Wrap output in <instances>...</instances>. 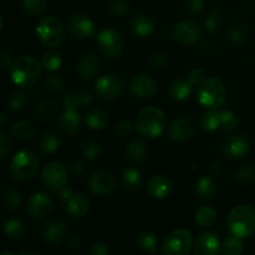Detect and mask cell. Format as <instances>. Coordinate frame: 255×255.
<instances>
[{
	"mask_svg": "<svg viewBox=\"0 0 255 255\" xmlns=\"http://www.w3.org/2000/svg\"><path fill=\"white\" fill-rule=\"evenodd\" d=\"M41 75L40 62L31 55L19 56L10 67V77L12 82L20 87L32 86Z\"/></svg>",
	"mask_w": 255,
	"mask_h": 255,
	"instance_id": "1",
	"label": "cell"
},
{
	"mask_svg": "<svg viewBox=\"0 0 255 255\" xmlns=\"http://www.w3.org/2000/svg\"><path fill=\"white\" fill-rule=\"evenodd\" d=\"M167 119L164 112L158 107H146L138 114L136 120V128L147 138H157L164 131Z\"/></svg>",
	"mask_w": 255,
	"mask_h": 255,
	"instance_id": "2",
	"label": "cell"
},
{
	"mask_svg": "<svg viewBox=\"0 0 255 255\" xmlns=\"http://www.w3.org/2000/svg\"><path fill=\"white\" fill-rule=\"evenodd\" d=\"M228 229L238 238H248L255 232V212L249 206H237L227 219Z\"/></svg>",
	"mask_w": 255,
	"mask_h": 255,
	"instance_id": "3",
	"label": "cell"
},
{
	"mask_svg": "<svg viewBox=\"0 0 255 255\" xmlns=\"http://www.w3.org/2000/svg\"><path fill=\"white\" fill-rule=\"evenodd\" d=\"M39 172V159L31 151L22 149L11 159L10 173L16 182H30Z\"/></svg>",
	"mask_w": 255,
	"mask_h": 255,
	"instance_id": "4",
	"label": "cell"
},
{
	"mask_svg": "<svg viewBox=\"0 0 255 255\" xmlns=\"http://www.w3.org/2000/svg\"><path fill=\"white\" fill-rule=\"evenodd\" d=\"M227 90L223 81L218 77H208L199 85L198 101L202 106L209 109H218L224 104Z\"/></svg>",
	"mask_w": 255,
	"mask_h": 255,
	"instance_id": "5",
	"label": "cell"
},
{
	"mask_svg": "<svg viewBox=\"0 0 255 255\" xmlns=\"http://www.w3.org/2000/svg\"><path fill=\"white\" fill-rule=\"evenodd\" d=\"M36 32L42 44L47 47H59L65 39L64 25L57 17L45 16L39 21Z\"/></svg>",
	"mask_w": 255,
	"mask_h": 255,
	"instance_id": "6",
	"label": "cell"
},
{
	"mask_svg": "<svg viewBox=\"0 0 255 255\" xmlns=\"http://www.w3.org/2000/svg\"><path fill=\"white\" fill-rule=\"evenodd\" d=\"M192 234L187 229H176L171 232L162 244V252L166 255H186L191 252Z\"/></svg>",
	"mask_w": 255,
	"mask_h": 255,
	"instance_id": "7",
	"label": "cell"
},
{
	"mask_svg": "<svg viewBox=\"0 0 255 255\" xmlns=\"http://www.w3.org/2000/svg\"><path fill=\"white\" fill-rule=\"evenodd\" d=\"M41 179L45 188L59 192L60 189L66 187L67 179H69L66 167L61 162H49L42 169Z\"/></svg>",
	"mask_w": 255,
	"mask_h": 255,
	"instance_id": "8",
	"label": "cell"
},
{
	"mask_svg": "<svg viewBox=\"0 0 255 255\" xmlns=\"http://www.w3.org/2000/svg\"><path fill=\"white\" fill-rule=\"evenodd\" d=\"M96 41L99 44L100 50L106 55L107 57L120 56L124 50V39L122 35L115 29H104L97 34Z\"/></svg>",
	"mask_w": 255,
	"mask_h": 255,
	"instance_id": "9",
	"label": "cell"
},
{
	"mask_svg": "<svg viewBox=\"0 0 255 255\" xmlns=\"http://www.w3.org/2000/svg\"><path fill=\"white\" fill-rule=\"evenodd\" d=\"M124 82L117 75L107 74L97 79L95 84V90L97 95L104 100H114L122 92Z\"/></svg>",
	"mask_w": 255,
	"mask_h": 255,
	"instance_id": "10",
	"label": "cell"
},
{
	"mask_svg": "<svg viewBox=\"0 0 255 255\" xmlns=\"http://www.w3.org/2000/svg\"><path fill=\"white\" fill-rule=\"evenodd\" d=\"M251 149L249 141L243 136L227 137L221 144L222 153L232 159L243 158Z\"/></svg>",
	"mask_w": 255,
	"mask_h": 255,
	"instance_id": "11",
	"label": "cell"
},
{
	"mask_svg": "<svg viewBox=\"0 0 255 255\" xmlns=\"http://www.w3.org/2000/svg\"><path fill=\"white\" fill-rule=\"evenodd\" d=\"M54 208V201L46 193H35L27 202V213L35 219L49 216Z\"/></svg>",
	"mask_w": 255,
	"mask_h": 255,
	"instance_id": "12",
	"label": "cell"
},
{
	"mask_svg": "<svg viewBox=\"0 0 255 255\" xmlns=\"http://www.w3.org/2000/svg\"><path fill=\"white\" fill-rule=\"evenodd\" d=\"M129 87L134 96L139 97V99H151L157 91L156 81L146 74L134 75L129 82Z\"/></svg>",
	"mask_w": 255,
	"mask_h": 255,
	"instance_id": "13",
	"label": "cell"
},
{
	"mask_svg": "<svg viewBox=\"0 0 255 255\" xmlns=\"http://www.w3.org/2000/svg\"><path fill=\"white\" fill-rule=\"evenodd\" d=\"M69 30L76 39L86 40L95 34V24L87 15L77 14L70 19Z\"/></svg>",
	"mask_w": 255,
	"mask_h": 255,
	"instance_id": "14",
	"label": "cell"
},
{
	"mask_svg": "<svg viewBox=\"0 0 255 255\" xmlns=\"http://www.w3.org/2000/svg\"><path fill=\"white\" fill-rule=\"evenodd\" d=\"M89 187L97 196H106L110 194L116 187V181L114 176L109 172L99 171L95 172L89 179Z\"/></svg>",
	"mask_w": 255,
	"mask_h": 255,
	"instance_id": "15",
	"label": "cell"
},
{
	"mask_svg": "<svg viewBox=\"0 0 255 255\" xmlns=\"http://www.w3.org/2000/svg\"><path fill=\"white\" fill-rule=\"evenodd\" d=\"M66 232V223L62 219L51 218L45 223L44 228H42V237L46 243L51 244V246H59L64 241Z\"/></svg>",
	"mask_w": 255,
	"mask_h": 255,
	"instance_id": "16",
	"label": "cell"
},
{
	"mask_svg": "<svg viewBox=\"0 0 255 255\" xmlns=\"http://www.w3.org/2000/svg\"><path fill=\"white\" fill-rule=\"evenodd\" d=\"M173 36L183 45L196 44L201 37V29L192 21H181L174 26Z\"/></svg>",
	"mask_w": 255,
	"mask_h": 255,
	"instance_id": "17",
	"label": "cell"
},
{
	"mask_svg": "<svg viewBox=\"0 0 255 255\" xmlns=\"http://www.w3.org/2000/svg\"><path fill=\"white\" fill-rule=\"evenodd\" d=\"M101 70V61L94 54H86L80 57L76 62V71L82 79H92L97 76Z\"/></svg>",
	"mask_w": 255,
	"mask_h": 255,
	"instance_id": "18",
	"label": "cell"
},
{
	"mask_svg": "<svg viewBox=\"0 0 255 255\" xmlns=\"http://www.w3.org/2000/svg\"><path fill=\"white\" fill-rule=\"evenodd\" d=\"M194 133V126L188 119H177L171 122L168 134L177 142H184L191 138Z\"/></svg>",
	"mask_w": 255,
	"mask_h": 255,
	"instance_id": "19",
	"label": "cell"
},
{
	"mask_svg": "<svg viewBox=\"0 0 255 255\" xmlns=\"http://www.w3.org/2000/svg\"><path fill=\"white\" fill-rule=\"evenodd\" d=\"M221 252V244L213 233H203L194 243V253L197 255H217Z\"/></svg>",
	"mask_w": 255,
	"mask_h": 255,
	"instance_id": "20",
	"label": "cell"
},
{
	"mask_svg": "<svg viewBox=\"0 0 255 255\" xmlns=\"http://www.w3.org/2000/svg\"><path fill=\"white\" fill-rule=\"evenodd\" d=\"M148 192L153 198L164 199L172 191V181L163 174H156L148 182Z\"/></svg>",
	"mask_w": 255,
	"mask_h": 255,
	"instance_id": "21",
	"label": "cell"
},
{
	"mask_svg": "<svg viewBox=\"0 0 255 255\" xmlns=\"http://www.w3.org/2000/svg\"><path fill=\"white\" fill-rule=\"evenodd\" d=\"M80 125H81V119L76 110L65 109V112L59 119L60 129L67 136H74L80 129Z\"/></svg>",
	"mask_w": 255,
	"mask_h": 255,
	"instance_id": "22",
	"label": "cell"
},
{
	"mask_svg": "<svg viewBox=\"0 0 255 255\" xmlns=\"http://www.w3.org/2000/svg\"><path fill=\"white\" fill-rule=\"evenodd\" d=\"M66 209L69 214L75 218H82L90 211V201L85 194L74 193L71 198L66 202Z\"/></svg>",
	"mask_w": 255,
	"mask_h": 255,
	"instance_id": "23",
	"label": "cell"
},
{
	"mask_svg": "<svg viewBox=\"0 0 255 255\" xmlns=\"http://www.w3.org/2000/svg\"><path fill=\"white\" fill-rule=\"evenodd\" d=\"M92 96L86 90H75L65 96L64 106L65 109L77 110L79 107H85L91 104Z\"/></svg>",
	"mask_w": 255,
	"mask_h": 255,
	"instance_id": "24",
	"label": "cell"
},
{
	"mask_svg": "<svg viewBox=\"0 0 255 255\" xmlns=\"http://www.w3.org/2000/svg\"><path fill=\"white\" fill-rule=\"evenodd\" d=\"M57 111V104L51 97L42 99L35 109V117L40 122H47L54 119Z\"/></svg>",
	"mask_w": 255,
	"mask_h": 255,
	"instance_id": "25",
	"label": "cell"
},
{
	"mask_svg": "<svg viewBox=\"0 0 255 255\" xmlns=\"http://www.w3.org/2000/svg\"><path fill=\"white\" fill-rule=\"evenodd\" d=\"M60 144H61V139L57 136V133L52 131L44 132L37 139V147L45 154L55 153L60 148Z\"/></svg>",
	"mask_w": 255,
	"mask_h": 255,
	"instance_id": "26",
	"label": "cell"
},
{
	"mask_svg": "<svg viewBox=\"0 0 255 255\" xmlns=\"http://www.w3.org/2000/svg\"><path fill=\"white\" fill-rule=\"evenodd\" d=\"M154 21L146 15H138L131 21V29L136 35L146 37L154 31Z\"/></svg>",
	"mask_w": 255,
	"mask_h": 255,
	"instance_id": "27",
	"label": "cell"
},
{
	"mask_svg": "<svg viewBox=\"0 0 255 255\" xmlns=\"http://www.w3.org/2000/svg\"><path fill=\"white\" fill-rule=\"evenodd\" d=\"M86 124L92 129H102L109 125V115L105 110L94 107L86 114Z\"/></svg>",
	"mask_w": 255,
	"mask_h": 255,
	"instance_id": "28",
	"label": "cell"
},
{
	"mask_svg": "<svg viewBox=\"0 0 255 255\" xmlns=\"http://www.w3.org/2000/svg\"><path fill=\"white\" fill-rule=\"evenodd\" d=\"M192 94V84L188 80L177 79L169 86V95L177 101L187 100Z\"/></svg>",
	"mask_w": 255,
	"mask_h": 255,
	"instance_id": "29",
	"label": "cell"
},
{
	"mask_svg": "<svg viewBox=\"0 0 255 255\" xmlns=\"http://www.w3.org/2000/svg\"><path fill=\"white\" fill-rule=\"evenodd\" d=\"M11 134L19 141H29L35 134V126L30 121L20 120L12 124Z\"/></svg>",
	"mask_w": 255,
	"mask_h": 255,
	"instance_id": "30",
	"label": "cell"
},
{
	"mask_svg": "<svg viewBox=\"0 0 255 255\" xmlns=\"http://www.w3.org/2000/svg\"><path fill=\"white\" fill-rule=\"evenodd\" d=\"M127 157L133 163H142L148 157V149L146 144L141 141H133L127 146Z\"/></svg>",
	"mask_w": 255,
	"mask_h": 255,
	"instance_id": "31",
	"label": "cell"
},
{
	"mask_svg": "<svg viewBox=\"0 0 255 255\" xmlns=\"http://www.w3.org/2000/svg\"><path fill=\"white\" fill-rule=\"evenodd\" d=\"M4 233L11 241H20L26 236V227L19 219H9L4 223Z\"/></svg>",
	"mask_w": 255,
	"mask_h": 255,
	"instance_id": "32",
	"label": "cell"
},
{
	"mask_svg": "<svg viewBox=\"0 0 255 255\" xmlns=\"http://www.w3.org/2000/svg\"><path fill=\"white\" fill-rule=\"evenodd\" d=\"M196 192L201 198L211 199L213 198L217 192L216 182L211 177H202L196 184Z\"/></svg>",
	"mask_w": 255,
	"mask_h": 255,
	"instance_id": "33",
	"label": "cell"
},
{
	"mask_svg": "<svg viewBox=\"0 0 255 255\" xmlns=\"http://www.w3.org/2000/svg\"><path fill=\"white\" fill-rule=\"evenodd\" d=\"M122 183L129 191H136L141 187L142 177L141 172L132 167H127L125 168L124 173H122Z\"/></svg>",
	"mask_w": 255,
	"mask_h": 255,
	"instance_id": "34",
	"label": "cell"
},
{
	"mask_svg": "<svg viewBox=\"0 0 255 255\" xmlns=\"http://www.w3.org/2000/svg\"><path fill=\"white\" fill-rule=\"evenodd\" d=\"M137 246L141 248L144 253L153 254L157 253L158 251V242L154 234L149 233V232H142L137 237Z\"/></svg>",
	"mask_w": 255,
	"mask_h": 255,
	"instance_id": "35",
	"label": "cell"
},
{
	"mask_svg": "<svg viewBox=\"0 0 255 255\" xmlns=\"http://www.w3.org/2000/svg\"><path fill=\"white\" fill-rule=\"evenodd\" d=\"M217 221V212L211 207H202L196 212V223L202 228L213 226Z\"/></svg>",
	"mask_w": 255,
	"mask_h": 255,
	"instance_id": "36",
	"label": "cell"
},
{
	"mask_svg": "<svg viewBox=\"0 0 255 255\" xmlns=\"http://www.w3.org/2000/svg\"><path fill=\"white\" fill-rule=\"evenodd\" d=\"M22 204V193L17 188H9L4 193V206L7 211H15Z\"/></svg>",
	"mask_w": 255,
	"mask_h": 255,
	"instance_id": "37",
	"label": "cell"
},
{
	"mask_svg": "<svg viewBox=\"0 0 255 255\" xmlns=\"http://www.w3.org/2000/svg\"><path fill=\"white\" fill-rule=\"evenodd\" d=\"M222 252L227 255H239L244 252V244L238 237H228L222 244Z\"/></svg>",
	"mask_w": 255,
	"mask_h": 255,
	"instance_id": "38",
	"label": "cell"
},
{
	"mask_svg": "<svg viewBox=\"0 0 255 255\" xmlns=\"http://www.w3.org/2000/svg\"><path fill=\"white\" fill-rule=\"evenodd\" d=\"M202 128L207 132H213L221 127V114L216 111H208L201 119Z\"/></svg>",
	"mask_w": 255,
	"mask_h": 255,
	"instance_id": "39",
	"label": "cell"
},
{
	"mask_svg": "<svg viewBox=\"0 0 255 255\" xmlns=\"http://www.w3.org/2000/svg\"><path fill=\"white\" fill-rule=\"evenodd\" d=\"M47 0H22V9L27 15L37 16L46 10Z\"/></svg>",
	"mask_w": 255,
	"mask_h": 255,
	"instance_id": "40",
	"label": "cell"
},
{
	"mask_svg": "<svg viewBox=\"0 0 255 255\" xmlns=\"http://www.w3.org/2000/svg\"><path fill=\"white\" fill-rule=\"evenodd\" d=\"M27 102V94L22 91H15L9 96L6 102L7 109L11 111H20L25 107Z\"/></svg>",
	"mask_w": 255,
	"mask_h": 255,
	"instance_id": "41",
	"label": "cell"
},
{
	"mask_svg": "<svg viewBox=\"0 0 255 255\" xmlns=\"http://www.w3.org/2000/svg\"><path fill=\"white\" fill-rule=\"evenodd\" d=\"M62 65V57L61 55L57 54L55 51L46 52L42 56V66L47 70V71H56L61 67Z\"/></svg>",
	"mask_w": 255,
	"mask_h": 255,
	"instance_id": "42",
	"label": "cell"
},
{
	"mask_svg": "<svg viewBox=\"0 0 255 255\" xmlns=\"http://www.w3.org/2000/svg\"><path fill=\"white\" fill-rule=\"evenodd\" d=\"M248 37V29L246 25L242 24H234L229 27L228 30V39L231 41L236 42V44H241L244 42Z\"/></svg>",
	"mask_w": 255,
	"mask_h": 255,
	"instance_id": "43",
	"label": "cell"
},
{
	"mask_svg": "<svg viewBox=\"0 0 255 255\" xmlns=\"http://www.w3.org/2000/svg\"><path fill=\"white\" fill-rule=\"evenodd\" d=\"M81 153L86 159L94 161L101 154V146L95 141H86L81 144Z\"/></svg>",
	"mask_w": 255,
	"mask_h": 255,
	"instance_id": "44",
	"label": "cell"
},
{
	"mask_svg": "<svg viewBox=\"0 0 255 255\" xmlns=\"http://www.w3.org/2000/svg\"><path fill=\"white\" fill-rule=\"evenodd\" d=\"M236 181L242 186H249L255 181V169L252 167H242L236 172Z\"/></svg>",
	"mask_w": 255,
	"mask_h": 255,
	"instance_id": "45",
	"label": "cell"
},
{
	"mask_svg": "<svg viewBox=\"0 0 255 255\" xmlns=\"http://www.w3.org/2000/svg\"><path fill=\"white\" fill-rule=\"evenodd\" d=\"M239 120L237 115L232 111L221 112V128L226 131H233L238 127Z\"/></svg>",
	"mask_w": 255,
	"mask_h": 255,
	"instance_id": "46",
	"label": "cell"
},
{
	"mask_svg": "<svg viewBox=\"0 0 255 255\" xmlns=\"http://www.w3.org/2000/svg\"><path fill=\"white\" fill-rule=\"evenodd\" d=\"M219 24H221V12L218 10H212L204 21V27L207 31L214 32L219 27Z\"/></svg>",
	"mask_w": 255,
	"mask_h": 255,
	"instance_id": "47",
	"label": "cell"
},
{
	"mask_svg": "<svg viewBox=\"0 0 255 255\" xmlns=\"http://www.w3.org/2000/svg\"><path fill=\"white\" fill-rule=\"evenodd\" d=\"M132 129H133V125H132L131 121H128V120H122V121L117 122L116 125H115V133H116V136L121 137V138H125V137L129 136L132 132Z\"/></svg>",
	"mask_w": 255,
	"mask_h": 255,
	"instance_id": "48",
	"label": "cell"
},
{
	"mask_svg": "<svg viewBox=\"0 0 255 255\" xmlns=\"http://www.w3.org/2000/svg\"><path fill=\"white\" fill-rule=\"evenodd\" d=\"M110 11L115 16H124L128 12V4L126 0H112L110 2Z\"/></svg>",
	"mask_w": 255,
	"mask_h": 255,
	"instance_id": "49",
	"label": "cell"
},
{
	"mask_svg": "<svg viewBox=\"0 0 255 255\" xmlns=\"http://www.w3.org/2000/svg\"><path fill=\"white\" fill-rule=\"evenodd\" d=\"M45 84L46 86L49 87L50 90H54V91H60L65 87V80L61 75H56V74H52L49 75L45 80Z\"/></svg>",
	"mask_w": 255,
	"mask_h": 255,
	"instance_id": "50",
	"label": "cell"
},
{
	"mask_svg": "<svg viewBox=\"0 0 255 255\" xmlns=\"http://www.w3.org/2000/svg\"><path fill=\"white\" fill-rule=\"evenodd\" d=\"M204 80H206V75H204L203 70L194 69L189 72L188 81L191 82L192 86H199V85L203 84Z\"/></svg>",
	"mask_w": 255,
	"mask_h": 255,
	"instance_id": "51",
	"label": "cell"
},
{
	"mask_svg": "<svg viewBox=\"0 0 255 255\" xmlns=\"http://www.w3.org/2000/svg\"><path fill=\"white\" fill-rule=\"evenodd\" d=\"M0 143H1V161H5L6 159V157L9 156V153L11 152V147H12V143H11V139H10V137L7 136V134L5 133H1V137H0Z\"/></svg>",
	"mask_w": 255,
	"mask_h": 255,
	"instance_id": "52",
	"label": "cell"
},
{
	"mask_svg": "<svg viewBox=\"0 0 255 255\" xmlns=\"http://www.w3.org/2000/svg\"><path fill=\"white\" fill-rule=\"evenodd\" d=\"M89 253L92 255H106L110 253V249L109 247H107V244L102 243V242H96V243L92 244Z\"/></svg>",
	"mask_w": 255,
	"mask_h": 255,
	"instance_id": "53",
	"label": "cell"
},
{
	"mask_svg": "<svg viewBox=\"0 0 255 255\" xmlns=\"http://www.w3.org/2000/svg\"><path fill=\"white\" fill-rule=\"evenodd\" d=\"M168 61V57L163 52H156L153 56L151 57V62L154 67H163Z\"/></svg>",
	"mask_w": 255,
	"mask_h": 255,
	"instance_id": "54",
	"label": "cell"
},
{
	"mask_svg": "<svg viewBox=\"0 0 255 255\" xmlns=\"http://www.w3.org/2000/svg\"><path fill=\"white\" fill-rule=\"evenodd\" d=\"M71 172L75 174V176L77 177H82L85 174V172H86V166L84 164V162L81 161H74L71 163Z\"/></svg>",
	"mask_w": 255,
	"mask_h": 255,
	"instance_id": "55",
	"label": "cell"
},
{
	"mask_svg": "<svg viewBox=\"0 0 255 255\" xmlns=\"http://www.w3.org/2000/svg\"><path fill=\"white\" fill-rule=\"evenodd\" d=\"M204 7V0H188V9L189 11L197 14V12L202 11Z\"/></svg>",
	"mask_w": 255,
	"mask_h": 255,
	"instance_id": "56",
	"label": "cell"
},
{
	"mask_svg": "<svg viewBox=\"0 0 255 255\" xmlns=\"http://www.w3.org/2000/svg\"><path fill=\"white\" fill-rule=\"evenodd\" d=\"M10 61H11V51L7 49L2 50L1 52V69L5 70L10 65Z\"/></svg>",
	"mask_w": 255,
	"mask_h": 255,
	"instance_id": "57",
	"label": "cell"
},
{
	"mask_svg": "<svg viewBox=\"0 0 255 255\" xmlns=\"http://www.w3.org/2000/svg\"><path fill=\"white\" fill-rule=\"evenodd\" d=\"M72 194H74V191H72L71 188H67V187H64L62 189H60L59 191V198L61 199L64 203H66L67 201H69L70 198L72 197Z\"/></svg>",
	"mask_w": 255,
	"mask_h": 255,
	"instance_id": "58",
	"label": "cell"
},
{
	"mask_svg": "<svg viewBox=\"0 0 255 255\" xmlns=\"http://www.w3.org/2000/svg\"><path fill=\"white\" fill-rule=\"evenodd\" d=\"M81 243H82L81 237H80L79 234H76V236H74L71 239H70L69 249H70V251H74V252L77 251V249L81 247Z\"/></svg>",
	"mask_w": 255,
	"mask_h": 255,
	"instance_id": "59",
	"label": "cell"
},
{
	"mask_svg": "<svg viewBox=\"0 0 255 255\" xmlns=\"http://www.w3.org/2000/svg\"><path fill=\"white\" fill-rule=\"evenodd\" d=\"M201 50H202V52H203V54L207 55V56H212V55L214 54L213 45L209 44V42H204V44H202Z\"/></svg>",
	"mask_w": 255,
	"mask_h": 255,
	"instance_id": "60",
	"label": "cell"
},
{
	"mask_svg": "<svg viewBox=\"0 0 255 255\" xmlns=\"http://www.w3.org/2000/svg\"><path fill=\"white\" fill-rule=\"evenodd\" d=\"M211 171H212V173H213V174L221 173V172H222V166H221V163H214L213 166L211 167Z\"/></svg>",
	"mask_w": 255,
	"mask_h": 255,
	"instance_id": "61",
	"label": "cell"
},
{
	"mask_svg": "<svg viewBox=\"0 0 255 255\" xmlns=\"http://www.w3.org/2000/svg\"><path fill=\"white\" fill-rule=\"evenodd\" d=\"M1 126H4L5 125V112H1Z\"/></svg>",
	"mask_w": 255,
	"mask_h": 255,
	"instance_id": "62",
	"label": "cell"
},
{
	"mask_svg": "<svg viewBox=\"0 0 255 255\" xmlns=\"http://www.w3.org/2000/svg\"><path fill=\"white\" fill-rule=\"evenodd\" d=\"M1 1H4V0H1Z\"/></svg>",
	"mask_w": 255,
	"mask_h": 255,
	"instance_id": "63",
	"label": "cell"
}]
</instances>
